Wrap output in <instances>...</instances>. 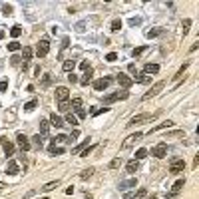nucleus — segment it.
I'll return each mask as SVG.
<instances>
[{
  "instance_id": "nucleus-58",
  "label": "nucleus",
  "mask_w": 199,
  "mask_h": 199,
  "mask_svg": "<svg viewBox=\"0 0 199 199\" xmlns=\"http://www.w3.org/2000/svg\"><path fill=\"white\" fill-rule=\"evenodd\" d=\"M133 199H138V197H133Z\"/></svg>"
},
{
  "instance_id": "nucleus-38",
  "label": "nucleus",
  "mask_w": 199,
  "mask_h": 199,
  "mask_svg": "<svg viewBox=\"0 0 199 199\" xmlns=\"http://www.w3.org/2000/svg\"><path fill=\"white\" fill-rule=\"evenodd\" d=\"M133 185H135V179H129V181H126V183L119 185V189H128V187H133Z\"/></svg>"
},
{
  "instance_id": "nucleus-18",
  "label": "nucleus",
  "mask_w": 199,
  "mask_h": 199,
  "mask_svg": "<svg viewBox=\"0 0 199 199\" xmlns=\"http://www.w3.org/2000/svg\"><path fill=\"white\" fill-rule=\"evenodd\" d=\"M50 126H54V128H62V126H64V119H62L60 116L52 114V116H50Z\"/></svg>"
},
{
  "instance_id": "nucleus-47",
  "label": "nucleus",
  "mask_w": 199,
  "mask_h": 199,
  "mask_svg": "<svg viewBox=\"0 0 199 199\" xmlns=\"http://www.w3.org/2000/svg\"><path fill=\"white\" fill-rule=\"evenodd\" d=\"M6 88H8V82L2 80V82H0V92H6Z\"/></svg>"
},
{
  "instance_id": "nucleus-29",
  "label": "nucleus",
  "mask_w": 199,
  "mask_h": 199,
  "mask_svg": "<svg viewBox=\"0 0 199 199\" xmlns=\"http://www.w3.org/2000/svg\"><path fill=\"white\" fill-rule=\"evenodd\" d=\"M20 34H22V28H20V26H12V30H10V36H12V38H18Z\"/></svg>"
},
{
  "instance_id": "nucleus-23",
  "label": "nucleus",
  "mask_w": 199,
  "mask_h": 199,
  "mask_svg": "<svg viewBox=\"0 0 199 199\" xmlns=\"http://www.w3.org/2000/svg\"><path fill=\"white\" fill-rule=\"evenodd\" d=\"M58 185H60V181H50V183H46V185H44V187H42V191H52V189H56V187H58Z\"/></svg>"
},
{
  "instance_id": "nucleus-44",
  "label": "nucleus",
  "mask_w": 199,
  "mask_h": 199,
  "mask_svg": "<svg viewBox=\"0 0 199 199\" xmlns=\"http://www.w3.org/2000/svg\"><path fill=\"white\" fill-rule=\"evenodd\" d=\"M145 195H147V189H143V187H142V189L138 191V195H135V197H138V199H143Z\"/></svg>"
},
{
  "instance_id": "nucleus-27",
  "label": "nucleus",
  "mask_w": 199,
  "mask_h": 199,
  "mask_svg": "<svg viewBox=\"0 0 199 199\" xmlns=\"http://www.w3.org/2000/svg\"><path fill=\"white\" fill-rule=\"evenodd\" d=\"M48 129H50V122H48V119H42V122H40V133H46Z\"/></svg>"
},
{
  "instance_id": "nucleus-53",
  "label": "nucleus",
  "mask_w": 199,
  "mask_h": 199,
  "mask_svg": "<svg viewBox=\"0 0 199 199\" xmlns=\"http://www.w3.org/2000/svg\"><path fill=\"white\" fill-rule=\"evenodd\" d=\"M76 112H78V118H86V112H84V109H76Z\"/></svg>"
},
{
  "instance_id": "nucleus-35",
  "label": "nucleus",
  "mask_w": 199,
  "mask_h": 199,
  "mask_svg": "<svg viewBox=\"0 0 199 199\" xmlns=\"http://www.w3.org/2000/svg\"><path fill=\"white\" fill-rule=\"evenodd\" d=\"M50 153H64V147H58L56 143L52 142V145H50Z\"/></svg>"
},
{
  "instance_id": "nucleus-55",
  "label": "nucleus",
  "mask_w": 199,
  "mask_h": 199,
  "mask_svg": "<svg viewBox=\"0 0 199 199\" xmlns=\"http://www.w3.org/2000/svg\"><path fill=\"white\" fill-rule=\"evenodd\" d=\"M173 197H175V195H169V197H165V199H173Z\"/></svg>"
},
{
  "instance_id": "nucleus-6",
  "label": "nucleus",
  "mask_w": 199,
  "mask_h": 199,
  "mask_svg": "<svg viewBox=\"0 0 199 199\" xmlns=\"http://www.w3.org/2000/svg\"><path fill=\"white\" fill-rule=\"evenodd\" d=\"M185 169V161L183 159H173L169 165V171L173 173V175H177V173H181V171Z\"/></svg>"
},
{
  "instance_id": "nucleus-32",
  "label": "nucleus",
  "mask_w": 199,
  "mask_h": 199,
  "mask_svg": "<svg viewBox=\"0 0 199 199\" xmlns=\"http://www.w3.org/2000/svg\"><path fill=\"white\" fill-rule=\"evenodd\" d=\"M66 123H70V126H78V118H76V116H72V114H68L66 116Z\"/></svg>"
},
{
  "instance_id": "nucleus-31",
  "label": "nucleus",
  "mask_w": 199,
  "mask_h": 199,
  "mask_svg": "<svg viewBox=\"0 0 199 199\" xmlns=\"http://www.w3.org/2000/svg\"><path fill=\"white\" fill-rule=\"evenodd\" d=\"M119 165H122V159H119V157H116V159L109 161V169H118Z\"/></svg>"
},
{
  "instance_id": "nucleus-48",
  "label": "nucleus",
  "mask_w": 199,
  "mask_h": 199,
  "mask_svg": "<svg viewBox=\"0 0 199 199\" xmlns=\"http://www.w3.org/2000/svg\"><path fill=\"white\" fill-rule=\"evenodd\" d=\"M109 108H100V109H96L94 112V116H100V114H106V112H108Z\"/></svg>"
},
{
  "instance_id": "nucleus-21",
  "label": "nucleus",
  "mask_w": 199,
  "mask_h": 199,
  "mask_svg": "<svg viewBox=\"0 0 199 199\" xmlns=\"http://www.w3.org/2000/svg\"><path fill=\"white\" fill-rule=\"evenodd\" d=\"M62 68H64V72H74V68H76V62H74V60H66L64 64H62Z\"/></svg>"
},
{
  "instance_id": "nucleus-9",
  "label": "nucleus",
  "mask_w": 199,
  "mask_h": 199,
  "mask_svg": "<svg viewBox=\"0 0 199 199\" xmlns=\"http://www.w3.org/2000/svg\"><path fill=\"white\" fill-rule=\"evenodd\" d=\"M142 135H143V133H139V132H135V133H133V135H129V138H128V139H126V142L122 143V149H128V147H132L133 143L138 142V139H142Z\"/></svg>"
},
{
  "instance_id": "nucleus-28",
  "label": "nucleus",
  "mask_w": 199,
  "mask_h": 199,
  "mask_svg": "<svg viewBox=\"0 0 199 199\" xmlns=\"http://www.w3.org/2000/svg\"><path fill=\"white\" fill-rule=\"evenodd\" d=\"M70 108H74V109H80L82 108V98H74L70 102Z\"/></svg>"
},
{
  "instance_id": "nucleus-12",
  "label": "nucleus",
  "mask_w": 199,
  "mask_h": 199,
  "mask_svg": "<svg viewBox=\"0 0 199 199\" xmlns=\"http://www.w3.org/2000/svg\"><path fill=\"white\" fill-rule=\"evenodd\" d=\"M173 126H175V122H171V119H167V122H163V123H159V126H155V128H152V129H149V135H152V133H157V132H161V129L173 128Z\"/></svg>"
},
{
  "instance_id": "nucleus-5",
  "label": "nucleus",
  "mask_w": 199,
  "mask_h": 199,
  "mask_svg": "<svg viewBox=\"0 0 199 199\" xmlns=\"http://www.w3.org/2000/svg\"><path fill=\"white\" fill-rule=\"evenodd\" d=\"M48 52H50V42H48V40H40L38 46H36V54H38V58H44Z\"/></svg>"
},
{
  "instance_id": "nucleus-11",
  "label": "nucleus",
  "mask_w": 199,
  "mask_h": 199,
  "mask_svg": "<svg viewBox=\"0 0 199 199\" xmlns=\"http://www.w3.org/2000/svg\"><path fill=\"white\" fill-rule=\"evenodd\" d=\"M68 96H70L68 88H64V86L56 88V100H58V102H68Z\"/></svg>"
},
{
  "instance_id": "nucleus-26",
  "label": "nucleus",
  "mask_w": 199,
  "mask_h": 199,
  "mask_svg": "<svg viewBox=\"0 0 199 199\" xmlns=\"http://www.w3.org/2000/svg\"><path fill=\"white\" fill-rule=\"evenodd\" d=\"M58 109L64 112V114H68V112H70V102H60V104H58Z\"/></svg>"
},
{
  "instance_id": "nucleus-4",
  "label": "nucleus",
  "mask_w": 199,
  "mask_h": 199,
  "mask_svg": "<svg viewBox=\"0 0 199 199\" xmlns=\"http://www.w3.org/2000/svg\"><path fill=\"white\" fill-rule=\"evenodd\" d=\"M128 98V92H116V94H109L104 98V104H114V102H118V100H126Z\"/></svg>"
},
{
  "instance_id": "nucleus-22",
  "label": "nucleus",
  "mask_w": 199,
  "mask_h": 199,
  "mask_svg": "<svg viewBox=\"0 0 199 199\" xmlns=\"http://www.w3.org/2000/svg\"><path fill=\"white\" fill-rule=\"evenodd\" d=\"M82 86H88V84H90V82H92V68H90V70H86V74H84V78H82Z\"/></svg>"
},
{
  "instance_id": "nucleus-8",
  "label": "nucleus",
  "mask_w": 199,
  "mask_h": 199,
  "mask_svg": "<svg viewBox=\"0 0 199 199\" xmlns=\"http://www.w3.org/2000/svg\"><path fill=\"white\" fill-rule=\"evenodd\" d=\"M16 142H18V145H20L22 152H28V149H30V139L26 138L24 133H18V135H16Z\"/></svg>"
},
{
  "instance_id": "nucleus-33",
  "label": "nucleus",
  "mask_w": 199,
  "mask_h": 199,
  "mask_svg": "<svg viewBox=\"0 0 199 199\" xmlns=\"http://www.w3.org/2000/svg\"><path fill=\"white\" fill-rule=\"evenodd\" d=\"M145 155H147V149H143V147H142V149H138V152H135V161L143 159Z\"/></svg>"
},
{
  "instance_id": "nucleus-45",
  "label": "nucleus",
  "mask_w": 199,
  "mask_h": 199,
  "mask_svg": "<svg viewBox=\"0 0 199 199\" xmlns=\"http://www.w3.org/2000/svg\"><path fill=\"white\" fill-rule=\"evenodd\" d=\"M68 80H70V84H76V82H78V76L74 74V72H70V76H68Z\"/></svg>"
},
{
  "instance_id": "nucleus-51",
  "label": "nucleus",
  "mask_w": 199,
  "mask_h": 199,
  "mask_svg": "<svg viewBox=\"0 0 199 199\" xmlns=\"http://www.w3.org/2000/svg\"><path fill=\"white\" fill-rule=\"evenodd\" d=\"M159 34V30H152V32H147V38H153V36H157Z\"/></svg>"
},
{
  "instance_id": "nucleus-46",
  "label": "nucleus",
  "mask_w": 199,
  "mask_h": 199,
  "mask_svg": "<svg viewBox=\"0 0 199 199\" xmlns=\"http://www.w3.org/2000/svg\"><path fill=\"white\" fill-rule=\"evenodd\" d=\"M94 147H96V145H90V147H86L84 152H82V157H86L88 153H92V152H94Z\"/></svg>"
},
{
  "instance_id": "nucleus-37",
  "label": "nucleus",
  "mask_w": 199,
  "mask_h": 199,
  "mask_svg": "<svg viewBox=\"0 0 199 199\" xmlns=\"http://www.w3.org/2000/svg\"><path fill=\"white\" fill-rule=\"evenodd\" d=\"M189 26H191V20L185 18L183 20V36H187V32H189Z\"/></svg>"
},
{
  "instance_id": "nucleus-42",
  "label": "nucleus",
  "mask_w": 199,
  "mask_h": 199,
  "mask_svg": "<svg viewBox=\"0 0 199 199\" xmlns=\"http://www.w3.org/2000/svg\"><path fill=\"white\" fill-rule=\"evenodd\" d=\"M2 12H4L6 16H8V14H12V6H10V4H4V6H2Z\"/></svg>"
},
{
  "instance_id": "nucleus-54",
  "label": "nucleus",
  "mask_w": 199,
  "mask_h": 199,
  "mask_svg": "<svg viewBox=\"0 0 199 199\" xmlns=\"http://www.w3.org/2000/svg\"><path fill=\"white\" fill-rule=\"evenodd\" d=\"M133 197H135L133 193H123V199H133Z\"/></svg>"
},
{
  "instance_id": "nucleus-56",
  "label": "nucleus",
  "mask_w": 199,
  "mask_h": 199,
  "mask_svg": "<svg viewBox=\"0 0 199 199\" xmlns=\"http://www.w3.org/2000/svg\"><path fill=\"white\" fill-rule=\"evenodd\" d=\"M149 199H157V197H155V195H152V197H149Z\"/></svg>"
},
{
  "instance_id": "nucleus-41",
  "label": "nucleus",
  "mask_w": 199,
  "mask_h": 199,
  "mask_svg": "<svg viewBox=\"0 0 199 199\" xmlns=\"http://www.w3.org/2000/svg\"><path fill=\"white\" fill-rule=\"evenodd\" d=\"M106 60H108V62H116V60H118V54H116V52H109L108 56H106Z\"/></svg>"
},
{
  "instance_id": "nucleus-17",
  "label": "nucleus",
  "mask_w": 199,
  "mask_h": 199,
  "mask_svg": "<svg viewBox=\"0 0 199 199\" xmlns=\"http://www.w3.org/2000/svg\"><path fill=\"white\" fill-rule=\"evenodd\" d=\"M126 169H128V173H135V171L139 169V161H135V159L128 161V163H126Z\"/></svg>"
},
{
  "instance_id": "nucleus-7",
  "label": "nucleus",
  "mask_w": 199,
  "mask_h": 199,
  "mask_svg": "<svg viewBox=\"0 0 199 199\" xmlns=\"http://www.w3.org/2000/svg\"><path fill=\"white\" fill-rule=\"evenodd\" d=\"M116 80H118V84L122 86V88H126V90H128V88H132V84H133L132 76H126V74H118V78H116Z\"/></svg>"
},
{
  "instance_id": "nucleus-13",
  "label": "nucleus",
  "mask_w": 199,
  "mask_h": 199,
  "mask_svg": "<svg viewBox=\"0 0 199 199\" xmlns=\"http://www.w3.org/2000/svg\"><path fill=\"white\" fill-rule=\"evenodd\" d=\"M18 171H20L18 163H16L14 159H10V161H8V165H6V173H8V175H16Z\"/></svg>"
},
{
  "instance_id": "nucleus-50",
  "label": "nucleus",
  "mask_w": 199,
  "mask_h": 199,
  "mask_svg": "<svg viewBox=\"0 0 199 199\" xmlns=\"http://www.w3.org/2000/svg\"><path fill=\"white\" fill-rule=\"evenodd\" d=\"M80 68H82V70H90V64H88V62H82V64H80Z\"/></svg>"
},
{
  "instance_id": "nucleus-1",
  "label": "nucleus",
  "mask_w": 199,
  "mask_h": 199,
  "mask_svg": "<svg viewBox=\"0 0 199 199\" xmlns=\"http://www.w3.org/2000/svg\"><path fill=\"white\" fill-rule=\"evenodd\" d=\"M155 118H157V114H139V116H135V118H132V119H129L128 128H132V126H138V123L153 122V119H155Z\"/></svg>"
},
{
  "instance_id": "nucleus-40",
  "label": "nucleus",
  "mask_w": 199,
  "mask_h": 199,
  "mask_svg": "<svg viewBox=\"0 0 199 199\" xmlns=\"http://www.w3.org/2000/svg\"><path fill=\"white\" fill-rule=\"evenodd\" d=\"M32 143H34V145H38V147H42V138H40V133L32 138Z\"/></svg>"
},
{
  "instance_id": "nucleus-57",
  "label": "nucleus",
  "mask_w": 199,
  "mask_h": 199,
  "mask_svg": "<svg viewBox=\"0 0 199 199\" xmlns=\"http://www.w3.org/2000/svg\"><path fill=\"white\" fill-rule=\"evenodd\" d=\"M42 199H50V197H42Z\"/></svg>"
},
{
  "instance_id": "nucleus-16",
  "label": "nucleus",
  "mask_w": 199,
  "mask_h": 199,
  "mask_svg": "<svg viewBox=\"0 0 199 199\" xmlns=\"http://www.w3.org/2000/svg\"><path fill=\"white\" fill-rule=\"evenodd\" d=\"M32 54H34V50L30 46L22 48V60H24V64H28V60H32Z\"/></svg>"
},
{
  "instance_id": "nucleus-19",
  "label": "nucleus",
  "mask_w": 199,
  "mask_h": 199,
  "mask_svg": "<svg viewBox=\"0 0 199 199\" xmlns=\"http://www.w3.org/2000/svg\"><path fill=\"white\" fill-rule=\"evenodd\" d=\"M183 185H185V179H177L175 183H173V187H171V195H177L181 189H183Z\"/></svg>"
},
{
  "instance_id": "nucleus-25",
  "label": "nucleus",
  "mask_w": 199,
  "mask_h": 199,
  "mask_svg": "<svg viewBox=\"0 0 199 199\" xmlns=\"http://www.w3.org/2000/svg\"><path fill=\"white\" fill-rule=\"evenodd\" d=\"M94 167H88V169H84V171H82V173H80V177H82V179H88V177H92V175H94Z\"/></svg>"
},
{
  "instance_id": "nucleus-49",
  "label": "nucleus",
  "mask_w": 199,
  "mask_h": 199,
  "mask_svg": "<svg viewBox=\"0 0 199 199\" xmlns=\"http://www.w3.org/2000/svg\"><path fill=\"white\" fill-rule=\"evenodd\" d=\"M128 70L132 72L133 76H135V74H138V70H135V64H129V66H128Z\"/></svg>"
},
{
  "instance_id": "nucleus-15",
  "label": "nucleus",
  "mask_w": 199,
  "mask_h": 199,
  "mask_svg": "<svg viewBox=\"0 0 199 199\" xmlns=\"http://www.w3.org/2000/svg\"><path fill=\"white\" fill-rule=\"evenodd\" d=\"M133 82H139V84H149V82H152V76H147V74H135V76L132 78Z\"/></svg>"
},
{
  "instance_id": "nucleus-3",
  "label": "nucleus",
  "mask_w": 199,
  "mask_h": 199,
  "mask_svg": "<svg viewBox=\"0 0 199 199\" xmlns=\"http://www.w3.org/2000/svg\"><path fill=\"white\" fill-rule=\"evenodd\" d=\"M152 155H153V157H159V159H161V157H165V155H167V143H165V142L157 143V145L152 149Z\"/></svg>"
},
{
  "instance_id": "nucleus-39",
  "label": "nucleus",
  "mask_w": 199,
  "mask_h": 199,
  "mask_svg": "<svg viewBox=\"0 0 199 199\" xmlns=\"http://www.w3.org/2000/svg\"><path fill=\"white\" fill-rule=\"evenodd\" d=\"M119 28H122V20H114V22H112V30H114V32H118Z\"/></svg>"
},
{
  "instance_id": "nucleus-52",
  "label": "nucleus",
  "mask_w": 199,
  "mask_h": 199,
  "mask_svg": "<svg viewBox=\"0 0 199 199\" xmlns=\"http://www.w3.org/2000/svg\"><path fill=\"white\" fill-rule=\"evenodd\" d=\"M10 60H12V64H14V66H18V64H20V58H18V56H12Z\"/></svg>"
},
{
  "instance_id": "nucleus-2",
  "label": "nucleus",
  "mask_w": 199,
  "mask_h": 199,
  "mask_svg": "<svg viewBox=\"0 0 199 199\" xmlns=\"http://www.w3.org/2000/svg\"><path fill=\"white\" fill-rule=\"evenodd\" d=\"M163 88H165V82H163V80H159V82H155V84H153V86H152V90L147 92V94H143V100H152V98H153V96H157V94H159V92H161V90H163Z\"/></svg>"
},
{
  "instance_id": "nucleus-43",
  "label": "nucleus",
  "mask_w": 199,
  "mask_h": 199,
  "mask_svg": "<svg viewBox=\"0 0 199 199\" xmlns=\"http://www.w3.org/2000/svg\"><path fill=\"white\" fill-rule=\"evenodd\" d=\"M52 142H54V143H56V142H58V143H64V142H68V138H66V135H58V138H54Z\"/></svg>"
},
{
  "instance_id": "nucleus-14",
  "label": "nucleus",
  "mask_w": 199,
  "mask_h": 199,
  "mask_svg": "<svg viewBox=\"0 0 199 199\" xmlns=\"http://www.w3.org/2000/svg\"><path fill=\"white\" fill-rule=\"evenodd\" d=\"M0 142H2V147H4V153H6V155H12V153H14V143H10L6 138H2Z\"/></svg>"
},
{
  "instance_id": "nucleus-36",
  "label": "nucleus",
  "mask_w": 199,
  "mask_h": 199,
  "mask_svg": "<svg viewBox=\"0 0 199 199\" xmlns=\"http://www.w3.org/2000/svg\"><path fill=\"white\" fill-rule=\"evenodd\" d=\"M36 106H38V102H36V100H32V102H28V104L24 106V109H26V112H32Z\"/></svg>"
},
{
  "instance_id": "nucleus-10",
  "label": "nucleus",
  "mask_w": 199,
  "mask_h": 199,
  "mask_svg": "<svg viewBox=\"0 0 199 199\" xmlns=\"http://www.w3.org/2000/svg\"><path fill=\"white\" fill-rule=\"evenodd\" d=\"M109 82H112V78H100V80H96V82H94V90H96V92L106 90V88L109 86Z\"/></svg>"
},
{
  "instance_id": "nucleus-20",
  "label": "nucleus",
  "mask_w": 199,
  "mask_h": 199,
  "mask_svg": "<svg viewBox=\"0 0 199 199\" xmlns=\"http://www.w3.org/2000/svg\"><path fill=\"white\" fill-rule=\"evenodd\" d=\"M157 72H159V66H157V64H145V68H143V74H147V76H149V74H157Z\"/></svg>"
},
{
  "instance_id": "nucleus-24",
  "label": "nucleus",
  "mask_w": 199,
  "mask_h": 199,
  "mask_svg": "<svg viewBox=\"0 0 199 199\" xmlns=\"http://www.w3.org/2000/svg\"><path fill=\"white\" fill-rule=\"evenodd\" d=\"M187 66H189V62H185L183 66H181L179 70H177V74H175V76H173V80H179V78H181V76H183V74H185V70H187Z\"/></svg>"
},
{
  "instance_id": "nucleus-34",
  "label": "nucleus",
  "mask_w": 199,
  "mask_h": 199,
  "mask_svg": "<svg viewBox=\"0 0 199 199\" xmlns=\"http://www.w3.org/2000/svg\"><path fill=\"white\" fill-rule=\"evenodd\" d=\"M145 52V46H139V48H133V52H132V56L133 58H138V56H142V54Z\"/></svg>"
},
{
  "instance_id": "nucleus-30",
  "label": "nucleus",
  "mask_w": 199,
  "mask_h": 199,
  "mask_svg": "<svg viewBox=\"0 0 199 199\" xmlns=\"http://www.w3.org/2000/svg\"><path fill=\"white\" fill-rule=\"evenodd\" d=\"M8 50H10V52H18V50H20V42H16V40H12V42L8 44Z\"/></svg>"
}]
</instances>
